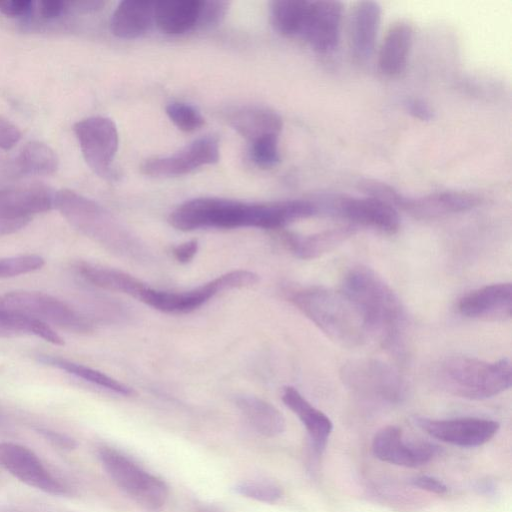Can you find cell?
Returning <instances> with one entry per match:
<instances>
[{
	"instance_id": "obj_8",
	"label": "cell",
	"mask_w": 512,
	"mask_h": 512,
	"mask_svg": "<svg viewBox=\"0 0 512 512\" xmlns=\"http://www.w3.org/2000/svg\"><path fill=\"white\" fill-rule=\"evenodd\" d=\"M0 314H16L84 334L93 330L85 315L58 298L36 291H13L0 295Z\"/></svg>"
},
{
	"instance_id": "obj_40",
	"label": "cell",
	"mask_w": 512,
	"mask_h": 512,
	"mask_svg": "<svg viewBox=\"0 0 512 512\" xmlns=\"http://www.w3.org/2000/svg\"><path fill=\"white\" fill-rule=\"evenodd\" d=\"M410 483L419 489L435 494H445L448 492V486L444 482L428 475L416 476L410 480Z\"/></svg>"
},
{
	"instance_id": "obj_24",
	"label": "cell",
	"mask_w": 512,
	"mask_h": 512,
	"mask_svg": "<svg viewBox=\"0 0 512 512\" xmlns=\"http://www.w3.org/2000/svg\"><path fill=\"white\" fill-rule=\"evenodd\" d=\"M154 3L148 0L120 2L111 18L112 33L122 39L141 36L154 21Z\"/></svg>"
},
{
	"instance_id": "obj_18",
	"label": "cell",
	"mask_w": 512,
	"mask_h": 512,
	"mask_svg": "<svg viewBox=\"0 0 512 512\" xmlns=\"http://www.w3.org/2000/svg\"><path fill=\"white\" fill-rule=\"evenodd\" d=\"M480 198L465 191H441L420 198L400 194L395 208H400L416 218L430 219L469 211L480 204Z\"/></svg>"
},
{
	"instance_id": "obj_27",
	"label": "cell",
	"mask_w": 512,
	"mask_h": 512,
	"mask_svg": "<svg viewBox=\"0 0 512 512\" xmlns=\"http://www.w3.org/2000/svg\"><path fill=\"white\" fill-rule=\"evenodd\" d=\"M75 268L86 282L104 290L126 294L135 299L145 286V283L126 272L102 265L78 262Z\"/></svg>"
},
{
	"instance_id": "obj_17",
	"label": "cell",
	"mask_w": 512,
	"mask_h": 512,
	"mask_svg": "<svg viewBox=\"0 0 512 512\" xmlns=\"http://www.w3.org/2000/svg\"><path fill=\"white\" fill-rule=\"evenodd\" d=\"M461 315L486 321H505L511 318L512 285L494 283L464 295L458 302Z\"/></svg>"
},
{
	"instance_id": "obj_30",
	"label": "cell",
	"mask_w": 512,
	"mask_h": 512,
	"mask_svg": "<svg viewBox=\"0 0 512 512\" xmlns=\"http://www.w3.org/2000/svg\"><path fill=\"white\" fill-rule=\"evenodd\" d=\"M309 4L306 0L273 1L271 19L275 29L284 36H301Z\"/></svg>"
},
{
	"instance_id": "obj_2",
	"label": "cell",
	"mask_w": 512,
	"mask_h": 512,
	"mask_svg": "<svg viewBox=\"0 0 512 512\" xmlns=\"http://www.w3.org/2000/svg\"><path fill=\"white\" fill-rule=\"evenodd\" d=\"M341 291L358 309L369 338L390 351L402 350L406 310L381 276L369 267L354 266L344 275Z\"/></svg>"
},
{
	"instance_id": "obj_4",
	"label": "cell",
	"mask_w": 512,
	"mask_h": 512,
	"mask_svg": "<svg viewBox=\"0 0 512 512\" xmlns=\"http://www.w3.org/2000/svg\"><path fill=\"white\" fill-rule=\"evenodd\" d=\"M508 358L488 362L468 356H451L434 370V380L445 392L469 400L494 397L511 387Z\"/></svg>"
},
{
	"instance_id": "obj_22",
	"label": "cell",
	"mask_w": 512,
	"mask_h": 512,
	"mask_svg": "<svg viewBox=\"0 0 512 512\" xmlns=\"http://www.w3.org/2000/svg\"><path fill=\"white\" fill-rule=\"evenodd\" d=\"M225 119L240 135L251 143L260 137L278 135L282 128L281 117L265 107L244 105L226 112Z\"/></svg>"
},
{
	"instance_id": "obj_3",
	"label": "cell",
	"mask_w": 512,
	"mask_h": 512,
	"mask_svg": "<svg viewBox=\"0 0 512 512\" xmlns=\"http://www.w3.org/2000/svg\"><path fill=\"white\" fill-rule=\"evenodd\" d=\"M288 299L328 338L341 346L357 347L369 339L358 309L341 290L310 286L290 291Z\"/></svg>"
},
{
	"instance_id": "obj_9",
	"label": "cell",
	"mask_w": 512,
	"mask_h": 512,
	"mask_svg": "<svg viewBox=\"0 0 512 512\" xmlns=\"http://www.w3.org/2000/svg\"><path fill=\"white\" fill-rule=\"evenodd\" d=\"M340 377L348 389L365 399L394 404L406 396L404 378L393 366L381 360H350L343 364Z\"/></svg>"
},
{
	"instance_id": "obj_36",
	"label": "cell",
	"mask_w": 512,
	"mask_h": 512,
	"mask_svg": "<svg viewBox=\"0 0 512 512\" xmlns=\"http://www.w3.org/2000/svg\"><path fill=\"white\" fill-rule=\"evenodd\" d=\"M35 2L31 0H0V13L6 17H24L34 10Z\"/></svg>"
},
{
	"instance_id": "obj_10",
	"label": "cell",
	"mask_w": 512,
	"mask_h": 512,
	"mask_svg": "<svg viewBox=\"0 0 512 512\" xmlns=\"http://www.w3.org/2000/svg\"><path fill=\"white\" fill-rule=\"evenodd\" d=\"M73 131L87 165L97 175L109 177L119 144L115 123L107 117L92 116L76 122Z\"/></svg>"
},
{
	"instance_id": "obj_35",
	"label": "cell",
	"mask_w": 512,
	"mask_h": 512,
	"mask_svg": "<svg viewBox=\"0 0 512 512\" xmlns=\"http://www.w3.org/2000/svg\"><path fill=\"white\" fill-rule=\"evenodd\" d=\"M251 144L252 158L259 166L269 168L279 162L278 135H266Z\"/></svg>"
},
{
	"instance_id": "obj_38",
	"label": "cell",
	"mask_w": 512,
	"mask_h": 512,
	"mask_svg": "<svg viewBox=\"0 0 512 512\" xmlns=\"http://www.w3.org/2000/svg\"><path fill=\"white\" fill-rule=\"evenodd\" d=\"M38 13L45 20H54L69 11L68 1L42 0L37 3Z\"/></svg>"
},
{
	"instance_id": "obj_11",
	"label": "cell",
	"mask_w": 512,
	"mask_h": 512,
	"mask_svg": "<svg viewBox=\"0 0 512 512\" xmlns=\"http://www.w3.org/2000/svg\"><path fill=\"white\" fill-rule=\"evenodd\" d=\"M325 210L350 222L393 234L400 227L397 209L391 204L371 196H332L322 200Z\"/></svg>"
},
{
	"instance_id": "obj_14",
	"label": "cell",
	"mask_w": 512,
	"mask_h": 512,
	"mask_svg": "<svg viewBox=\"0 0 512 512\" xmlns=\"http://www.w3.org/2000/svg\"><path fill=\"white\" fill-rule=\"evenodd\" d=\"M219 160V142L213 136L194 140L180 151L165 157L145 161L141 171L153 177H171L187 174L201 166Z\"/></svg>"
},
{
	"instance_id": "obj_45",
	"label": "cell",
	"mask_w": 512,
	"mask_h": 512,
	"mask_svg": "<svg viewBox=\"0 0 512 512\" xmlns=\"http://www.w3.org/2000/svg\"><path fill=\"white\" fill-rule=\"evenodd\" d=\"M193 512H221V511L215 507L201 506V507L196 508Z\"/></svg>"
},
{
	"instance_id": "obj_13",
	"label": "cell",
	"mask_w": 512,
	"mask_h": 512,
	"mask_svg": "<svg viewBox=\"0 0 512 512\" xmlns=\"http://www.w3.org/2000/svg\"><path fill=\"white\" fill-rule=\"evenodd\" d=\"M0 466L30 487L52 495H65L67 488L44 466L29 448L14 443L0 442Z\"/></svg>"
},
{
	"instance_id": "obj_34",
	"label": "cell",
	"mask_w": 512,
	"mask_h": 512,
	"mask_svg": "<svg viewBox=\"0 0 512 512\" xmlns=\"http://www.w3.org/2000/svg\"><path fill=\"white\" fill-rule=\"evenodd\" d=\"M45 260L35 254L0 258V278H10L41 269Z\"/></svg>"
},
{
	"instance_id": "obj_32",
	"label": "cell",
	"mask_w": 512,
	"mask_h": 512,
	"mask_svg": "<svg viewBox=\"0 0 512 512\" xmlns=\"http://www.w3.org/2000/svg\"><path fill=\"white\" fill-rule=\"evenodd\" d=\"M234 491L239 495L264 503H274L283 495L279 485L267 480L243 481L235 485Z\"/></svg>"
},
{
	"instance_id": "obj_19",
	"label": "cell",
	"mask_w": 512,
	"mask_h": 512,
	"mask_svg": "<svg viewBox=\"0 0 512 512\" xmlns=\"http://www.w3.org/2000/svg\"><path fill=\"white\" fill-rule=\"evenodd\" d=\"M381 20V7L375 1L357 2L350 15L349 45L358 61H366L374 52Z\"/></svg>"
},
{
	"instance_id": "obj_29",
	"label": "cell",
	"mask_w": 512,
	"mask_h": 512,
	"mask_svg": "<svg viewBox=\"0 0 512 512\" xmlns=\"http://www.w3.org/2000/svg\"><path fill=\"white\" fill-rule=\"evenodd\" d=\"M59 165L55 151L41 141L26 143L16 158V167L26 175H51Z\"/></svg>"
},
{
	"instance_id": "obj_15",
	"label": "cell",
	"mask_w": 512,
	"mask_h": 512,
	"mask_svg": "<svg viewBox=\"0 0 512 512\" xmlns=\"http://www.w3.org/2000/svg\"><path fill=\"white\" fill-rule=\"evenodd\" d=\"M371 449L377 459L408 468L424 465L439 453V447L430 442H405L402 430L392 425L374 435Z\"/></svg>"
},
{
	"instance_id": "obj_41",
	"label": "cell",
	"mask_w": 512,
	"mask_h": 512,
	"mask_svg": "<svg viewBox=\"0 0 512 512\" xmlns=\"http://www.w3.org/2000/svg\"><path fill=\"white\" fill-rule=\"evenodd\" d=\"M224 2L202 1L198 24L210 25L215 23L224 12Z\"/></svg>"
},
{
	"instance_id": "obj_37",
	"label": "cell",
	"mask_w": 512,
	"mask_h": 512,
	"mask_svg": "<svg viewBox=\"0 0 512 512\" xmlns=\"http://www.w3.org/2000/svg\"><path fill=\"white\" fill-rule=\"evenodd\" d=\"M19 128L10 121L0 118V149L9 150L21 139Z\"/></svg>"
},
{
	"instance_id": "obj_26",
	"label": "cell",
	"mask_w": 512,
	"mask_h": 512,
	"mask_svg": "<svg viewBox=\"0 0 512 512\" xmlns=\"http://www.w3.org/2000/svg\"><path fill=\"white\" fill-rule=\"evenodd\" d=\"M353 233L354 228L352 227H339L306 236L287 234L284 240L294 256L310 260L332 251Z\"/></svg>"
},
{
	"instance_id": "obj_23",
	"label": "cell",
	"mask_w": 512,
	"mask_h": 512,
	"mask_svg": "<svg viewBox=\"0 0 512 512\" xmlns=\"http://www.w3.org/2000/svg\"><path fill=\"white\" fill-rule=\"evenodd\" d=\"M413 29L407 22L400 21L387 31L378 54V68L388 77L404 72L412 46Z\"/></svg>"
},
{
	"instance_id": "obj_20",
	"label": "cell",
	"mask_w": 512,
	"mask_h": 512,
	"mask_svg": "<svg viewBox=\"0 0 512 512\" xmlns=\"http://www.w3.org/2000/svg\"><path fill=\"white\" fill-rule=\"evenodd\" d=\"M281 398L304 425L314 452L321 455L333 430V424L329 417L315 408L292 386L283 388Z\"/></svg>"
},
{
	"instance_id": "obj_42",
	"label": "cell",
	"mask_w": 512,
	"mask_h": 512,
	"mask_svg": "<svg viewBox=\"0 0 512 512\" xmlns=\"http://www.w3.org/2000/svg\"><path fill=\"white\" fill-rule=\"evenodd\" d=\"M37 431L52 445L65 450H72L77 446L76 441L60 432H56L46 428H39Z\"/></svg>"
},
{
	"instance_id": "obj_7",
	"label": "cell",
	"mask_w": 512,
	"mask_h": 512,
	"mask_svg": "<svg viewBox=\"0 0 512 512\" xmlns=\"http://www.w3.org/2000/svg\"><path fill=\"white\" fill-rule=\"evenodd\" d=\"M98 457L113 482L137 504L154 511L166 503L168 498L166 483L143 469L130 457L108 446L99 449Z\"/></svg>"
},
{
	"instance_id": "obj_46",
	"label": "cell",
	"mask_w": 512,
	"mask_h": 512,
	"mask_svg": "<svg viewBox=\"0 0 512 512\" xmlns=\"http://www.w3.org/2000/svg\"><path fill=\"white\" fill-rule=\"evenodd\" d=\"M0 336H10V334L0 325Z\"/></svg>"
},
{
	"instance_id": "obj_21",
	"label": "cell",
	"mask_w": 512,
	"mask_h": 512,
	"mask_svg": "<svg viewBox=\"0 0 512 512\" xmlns=\"http://www.w3.org/2000/svg\"><path fill=\"white\" fill-rule=\"evenodd\" d=\"M54 206V195L41 186L0 189V219L31 218Z\"/></svg>"
},
{
	"instance_id": "obj_25",
	"label": "cell",
	"mask_w": 512,
	"mask_h": 512,
	"mask_svg": "<svg viewBox=\"0 0 512 512\" xmlns=\"http://www.w3.org/2000/svg\"><path fill=\"white\" fill-rule=\"evenodd\" d=\"M202 1L162 0L154 3V21L167 34L184 33L199 22Z\"/></svg>"
},
{
	"instance_id": "obj_39",
	"label": "cell",
	"mask_w": 512,
	"mask_h": 512,
	"mask_svg": "<svg viewBox=\"0 0 512 512\" xmlns=\"http://www.w3.org/2000/svg\"><path fill=\"white\" fill-rule=\"evenodd\" d=\"M404 107L411 116L421 121H431L434 118V111L422 99L407 98L404 101Z\"/></svg>"
},
{
	"instance_id": "obj_16",
	"label": "cell",
	"mask_w": 512,
	"mask_h": 512,
	"mask_svg": "<svg viewBox=\"0 0 512 512\" xmlns=\"http://www.w3.org/2000/svg\"><path fill=\"white\" fill-rule=\"evenodd\" d=\"M342 13L343 7L339 1H310L300 37L317 52L334 51L340 40Z\"/></svg>"
},
{
	"instance_id": "obj_12",
	"label": "cell",
	"mask_w": 512,
	"mask_h": 512,
	"mask_svg": "<svg viewBox=\"0 0 512 512\" xmlns=\"http://www.w3.org/2000/svg\"><path fill=\"white\" fill-rule=\"evenodd\" d=\"M414 423L437 440L468 448L478 447L487 443L499 430L498 422L477 417L452 419L415 417Z\"/></svg>"
},
{
	"instance_id": "obj_28",
	"label": "cell",
	"mask_w": 512,
	"mask_h": 512,
	"mask_svg": "<svg viewBox=\"0 0 512 512\" xmlns=\"http://www.w3.org/2000/svg\"><path fill=\"white\" fill-rule=\"evenodd\" d=\"M235 403L248 423L259 434L275 437L285 430L283 415L269 402L255 396L242 395L236 398Z\"/></svg>"
},
{
	"instance_id": "obj_6",
	"label": "cell",
	"mask_w": 512,
	"mask_h": 512,
	"mask_svg": "<svg viewBox=\"0 0 512 512\" xmlns=\"http://www.w3.org/2000/svg\"><path fill=\"white\" fill-rule=\"evenodd\" d=\"M258 280V275L252 271L233 270L185 291L159 290L145 284L136 299L161 312L185 314L198 309L222 291L249 287Z\"/></svg>"
},
{
	"instance_id": "obj_5",
	"label": "cell",
	"mask_w": 512,
	"mask_h": 512,
	"mask_svg": "<svg viewBox=\"0 0 512 512\" xmlns=\"http://www.w3.org/2000/svg\"><path fill=\"white\" fill-rule=\"evenodd\" d=\"M54 206L79 232L111 252H139L135 239L103 207L69 189L54 194Z\"/></svg>"
},
{
	"instance_id": "obj_43",
	"label": "cell",
	"mask_w": 512,
	"mask_h": 512,
	"mask_svg": "<svg viewBox=\"0 0 512 512\" xmlns=\"http://www.w3.org/2000/svg\"><path fill=\"white\" fill-rule=\"evenodd\" d=\"M198 248V241L193 239L174 246L172 254L178 262L186 264L195 257Z\"/></svg>"
},
{
	"instance_id": "obj_31",
	"label": "cell",
	"mask_w": 512,
	"mask_h": 512,
	"mask_svg": "<svg viewBox=\"0 0 512 512\" xmlns=\"http://www.w3.org/2000/svg\"><path fill=\"white\" fill-rule=\"evenodd\" d=\"M40 360L45 364L57 367L78 378L84 379L94 385L110 390L123 396H131L134 391L129 386L116 379L85 365L69 361L56 356L43 355Z\"/></svg>"
},
{
	"instance_id": "obj_33",
	"label": "cell",
	"mask_w": 512,
	"mask_h": 512,
	"mask_svg": "<svg viewBox=\"0 0 512 512\" xmlns=\"http://www.w3.org/2000/svg\"><path fill=\"white\" fill-rule=\"evenodd\" d=\"M166 113L175 126L185 132L194 131L204 124L200 112L187 103H170L166 107Z\"/></svg>"
},
{
	"instance_id": "obj_1",
	"label": "cell",
	"mask_w": 512,
	"mask_h": 512,
	"mask_svg": "<svg viewBox=\"0 0 512 512\" xmlns=\"http://www.w3.org/2000/svg\"><path fill=\"white\" fill-rule=\"evenodd\" d=\"M318 212L315 202L309 200L246 203L203 197L179 205L170 213L168 221L171 226L181 231L241 227L277 229L297 220L312 217Z\"/></svg>"
},
{
	"instance_id": "obj_44",
	"label": "cell",
	"mask_w": 512,
	"mask_h": 512,
	"mask_svg": "<svg viewBox=\"0 0 512 512\" xmlns=\"http://www.w3.org/2000/svg\"><path fill=\"white\" fill-rule=\"evenodd\" d=\"M30 220L31 218L0 219V236L20 230Z\"/></svg>"
}]
</instances>
